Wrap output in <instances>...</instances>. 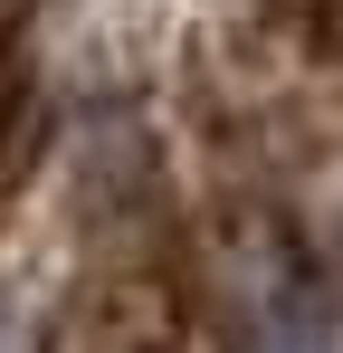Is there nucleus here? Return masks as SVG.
I'll use <instances>...</instances> for the list:
<instances>
[{"label":"nucleus","instance_id":"obj_1","mask_svg":"<svg viewBox=\"0 0 343 353\" xmlns=\"http://www.w3.org/2000/svg\"><path fill=\"white\" fill-rule=\"evenodd\" d=\"M0 353H19V315L10 305H0Z\"/></svg>","mask_w":343,"mask_h":353}]
</instances>
